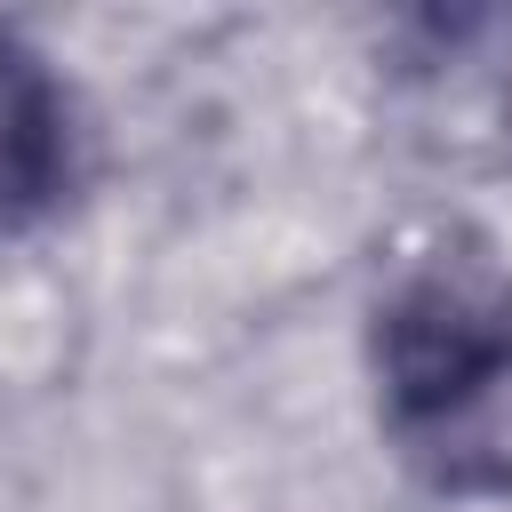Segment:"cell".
I'll list each match as a JSON object with an SVG mask.
<instances>
[{"label":"cell","instance_id":"cell-2","mask_svg":"<svg viewBox=\"0 0 512 512\" xmlns=\"http://www.w3.org/2000/svg\"><path fill=\"white\" fill-rule=\"evenodd\" d=\"M72 176H80L72 88L48 72V56L24 32L0 24V240L56 216Z\"/></svg>","mask_w":512,"mask_h":512},{"label":"cell","instance_id":"cell-1","mask_svg":"<svg viewBox=\"0 0 512 512\" xmlns=\"http://www.w3.org/2000/svg\"><path fill=\"white\" fill-rule=\"evenodd\" d=\"M376 416L400 464L440 496H512V272L440 232L400 256L376 328Z\"/></svg>","mask_w":512,"mask_h":512}]
</instances>
